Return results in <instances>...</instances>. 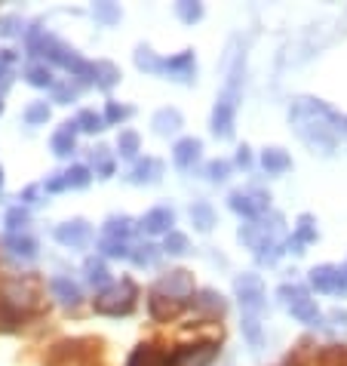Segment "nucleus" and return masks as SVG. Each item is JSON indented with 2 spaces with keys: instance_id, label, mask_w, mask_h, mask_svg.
Instances as JSON below:
<instances>
[{
  "instance_id": "f257e3e1",
  "label": "nucleus",
  "mask_w": 347,
  "mask_h": 366,
  "mask_svg": "<svg viewBox=\"0 0 347 366\" xmlns=\"http://www.w3.org/2000/svg\"><path fill=\"white\" fill-rule=\"evenodd\" d=\"M136 299H139V287L129 277H124L120 283H111V287L101 290L93 308L96 314H105V317H126L136 308Z\"/></svg>"
},
{
  "instance_id": "393cba45",
  "label": "nucleus",
  "mask_w": 347,
  "mask_h": 366,
  "mask_svg": "<svg viewBox=\"0 0 347 366\" xmlns=\"http://www.w3.org/2000/svg\"><path fill=\"white\" fill-rule=\"evenodd\" d=\"M132 62H136L139 71H145V74H160V62H163V59L148 44H139L136 53H132Z\"/></svg>"
},
{
  "instance_id": "b1692460",
  "label": "nucleus",
  "mask_w": 347,
  "mask_h": 366,
  "mask_svg": "<svg viewBox=\"0 0 347 366\" xmlns=\"http://www.w3.org/2000/svg\"><path fill=\"white\" fill-rule=\"evenodd\" d=\"M335 280H338V268L335 265H316L311 271V287L316 292H335Z\"/></svg>"
},
{
  "instance_id": "9d476101",
  "label": "nucleus",
  "mask_w": 347,
  "mask_h": 366,
  "mask_svg": "<svg viewBox=\"0 0 347 366\" xmlns=\"http://www.w3.org/2000/svg\"><path fill=\"white\" fill-rule=\"evenodd\" d=\"M172 225H176V209L172 207H154L141 216V228H145V234H163V237H166V234L172 231Z\"/></svg>"
},
{
  "instance_id": "6e6552de",
  "label": "nucleus",
  "mask_w": 347,
  "mask_h": 366,
  "mask_svg": "<svg viewBox=\"0 0 347 366\" xmlns=\"http://www.w3.org/2000/svg\"><path fill=\"white\" fill-rule=\"evenodd\" d=\"M268 194L264 191H255V194H243V191H233V194L228 197V207L237 212V216L243 219H258L264 209H268Z\"/></svg>"
},
{
  "instance_id": "aec40b11",
  "label": "nucleus",
  "mask_w": 347,
  "mask_h": 366,
  "mask_svg": "<svg viewBox=\"0 0 347 366\" xmlns=\"http://www.w3.org/2000/svg\"><path fill=\"white\" fill-rule=\"evenodd\" d=\"M9 249V256L16 259H37V240L28 237V234H9V237L0 240Z\"/></svg>"
},
{
  "instance_id": "79ce46f5",
  "label": "nucleus",
  "mask_w": 347,
  "mask_h": 366,
  "mask_svg": "<svg viewBox=\"0 0 347 366\" xmlns=\"http://www.w3.org/2000/svg\"><path fill=\"white\" fill-rule=\"evenodd\" d=\"M99 249L105 252V256L111 259H129V247H126V240H114V237H101L99 243Z\"/></svg>"
},
{
  "instance_id": "a19ab883",
  "label": "nucleus",
  "mask_w": 347,
  "mask_h": 366,
  "mask_svg": "<svg viewBox=\"0 0 347 366\" xmlns=\"http://www.w3.org/2000/svg\"><path fill=\"white\" fill-rule=\"evenodd\" d=\"M243 335L249 339L252 348H261V323H258V314H243Z\"/></svg>"
},
{
  "instance_id": "a211bd4d",
  "label": "nucleus",
  "mask_w": 347,
  "mask_h": 366,
  "mask_svg": "<svg viewBox=\"0 0 347 366\" xmlns=\"http://www.w3.org/2000/svg\"><path fill=\"white\" fill-rule=\"evenodd\" d=\"M193 308L203 311L206 317H224L228 302H224V296L216 290H203V292H197V299H193Z\"/></svg>"
},
{
  "instance_id": "473e14b6",
  "label": "nucleus",
  "mask_w": 347,
  "mask_h": 366,
  "mask_svg": "<svg viewBox=\"0 0 347 366\" xmlns=\"http://www.w3.org/2000/svg\"><path fill=\"white\" fill-rule=\"evenodd\" d=\"M117 151H120V157H129V160L139 154V151H141V139H139L136 129H124V133H120Z\"/></svg>"
},
{
  "instance_id": "f8f14e48",
  "label": "nucleus",
  "mask_w": 347,
  "mask_h": 366,
  "mask_svg": "<svg viewBox=\"0 0 347 366\" xmlns=\"http://www.w3.org/2000/svg\"><path fill=\"white\" fill-rule=\"evenodd\" d=\"M200 151H203L200 139H193V136L178 139L176 145H172V164H176L178 169H191L200 160Z\"/></svg>"
},
{
  "instance_id": "7c9ffc66",
  "label": "nucleus",
  "mask_w": 347,
  "mask_h": 366,
  "mask_svg": "<svg viewBox=\"0 0 347 366\" xmlns=\"http://www.w3.org/2000/svg\"><path fill=\"white\" fill-rule=\"evenodd\" d=\"M316 366H347V345H329L320 351Z\"/></svg>"
},
{
  "instance_id": "864d4df0",
  "label": "nucleus",
  "mask_w": 347,
  "mask_h": 366,
  "mask_svg": "<svg viewBox=\"0 0 347 366\" xmlns=\"http://www.w3.org/2000/svg\"><path fill=\"white\" fill-rule=\"evenodd\" d=\"M37 194H40V188H37V185H28V188L22 191V200H25V203H34Z\"/></svg>"
},
{
  "instance_id": "72a5a7b5",
  "label": "nucleus",
  "mask_w": 347,
  "mask_h": 366,
  "mask_svg": "<svg viewBox=\"0 0 347 366\" xmlns=\"http://www.w3.org/2000/svg\"><path fill=\"white\" fill-rule=\"evenodd\" d=\"M203 13H206V9H203V4H197V0H181V4H176V16H178L185 25L200 22Z\"/></svg>"
},
{
  "instance_id": "c85d7f7f",
  "label": "nucleus",
  "mask_w": 347,
  "mask_h": 366,
  "mask_svg": "<svg viewBox=\"0 0 347 366\" xmlns=\"http://www.w3.org/2000/svg\"><path fill=\"white\" fill-rule=\"evenodd\" d=\"M132 219L129 216H111L105 222V237H114V240H126L129 234H132Z\"/></svg>"
},
{
  "instance_id": "1a4fd4ad",
  "label": "nucleus",
  "mask_w": 347,
  "mask_h": 366,
  "mask_svg": "<svg viewBox=\"0 0 347 366\" xmlns=\"http://www.w3.org/2000/svg\"><path fill=\"white\" fill-rule=\"evenodd\" d=\"M89 234H93V228H89L86 219H71V222H62V225L56 228V240L62 243V247L80 249L89 243Z\"/></svg>"
},
{
  "instance_id": "ea45409f",
  "label": "nucleus",
  "mask_w": 347,
  "mask_h": 366,
  "mask_svg": "<svg viewBox=\"0 0 347 366\" xmlns=\"http://www.w3.org/2000/svg\"><path fill=\"white\" fill-rule=\"evenodd\" d=\"M49 120V105L46 102H31V105L25 108V124L28 127H44Z\"/></svg>"
},
{
  "instance_id": "de8ad7c7",
  "label": "nucleus",
  "mask_w": 347,
  "mask_h": 366,
  "mask_svg": "<svg viewBox=\"0 0 347 366\" xmlns=\"http://www.w3.org/2000/svg\"><path fill=\"white\" fill-rule=\"evenodd\" d=\"M44 188H46V194H62V191H68V185H65V176H62V172H56V176H49V179L44 182Z\"/></svg>"
},
{
  "instance_id": "37998d69",
  "label": "nucleus",
  "mask_w": 347,
  "mask_h": 366,
  "mask_svg": "<svg viewBox=\"0 0 347 366\" xmlns=\"http://www.w3.org/2000/svg\"><path fill=\"white\" fill-rule=\"evenodd\" d=\"M126 117H132V108H129V105H117V102H108L105 114H101L105 127H108V124H120V120H126Z\"/></svg>"
},
{
  "instance_id": "7ed1b4c3",
  "label": "nucleus",
  "mask_w": 347,
  "mask_h": 366,
  "mask_svg": "<svg viewBox=\"0 0 347 366\" xmlns=\"http://www.w3.org/2000/svg\"><path fill=\"white\" fill-rule=\"evenodd\" d=\"M277 296L289 305V314L298 323H304V327H320L323 323V314H320V308H316V302L301 287H295V283H283V287L277 290Z\"/></svg>"
},
{
  "instance_id": "c03bdc74",
  "label": "nucleus",
  "mask_w": 347,
  "mask_h": 366,
  "mask_svg": "<svg viewBox=\"0 0 347 366\" xmlns=\"http://www.w3.org/2000/svg\"><path fill=\"white\" fill-rule=\"evenodd\" d=\"M206 176H209V182H224L231 176V164L228 160H212V164L206 167Z\"/></svg>"
},
{
  "instance_id": "603ef678",
  "label": "nucleus",
  "mask_w": 347,
  "mask_h": 366,
  "mask_svg": "<svg viewBox=\"0 0 347 366\" xmlns=\"http://www.w3.org/2000/svg\"><path fill=\"white\" fill-rule=\"evenodd\" d=\"M114 176V160H101L99 164V179H111Z\"/></svg>"
},
{
  "instance_id": "c9c22d12",
  "label": "nucleus",
  "mask_w": 347,
  "mask_h": 366,
  "mask_svg": "<svg viewBox=\"0 0 347 366\" xmlns=\"http://www.w3.org/2000/svg\"><path fill=\"white\" fill-rule=\"evenodd\" d=\"M62 176H65L68 188H86L89 182H93V169L84 167V164H77V167H71L68 172H62Z\"/></svg>"
},
{
  "instance_id": "4be33fe9",
  "label": "nucleus",
  "mask_w": 347,
  "mask_h": 366,
  "mask_svg": "<svg viewBox=\"0 0 347 366\" xmlns=\"http://www.w3.org/2000/svg\"><path fill=\"white\" fill-rule=\"evenodd\" d=\"M191 222H193V228L203 231V234H209L212 228H216V209H212V203L206 200H197L191 207Z\"/></svg>"
},
{
  "instance_id": "4d7b16f0",
  "label": "nucleus",
  "mask_w": 347,
  "mask_h": 366,
  "mask_svg": "<svg viewBox=\"0 0 347 366\" xmlns=\"http://www.w3.org/2000/svg\"><path fill=\"white\" fill-rule=\"evenodd\" d=\"M0 114H4V96H0Z\"/></svg>"
},
{
  "instance_id": "39448f33",
  "label": "nucleus",
  "mask_w": 347,
  "mask_h": 366,
  "mask_svg": "<svg viewBox=\"0 0 347 366\" xmlns=\"http://www.w3.org/2000/svg\"><path fill=\"white\" fill-rule=\"evenodd\" d=\"M233 292H237V299L243 305V311L246 314H258L261 305H264V283L258 274H240L237 280H233Z\"/></svg>"
},
{
  "instance_id": "0eeeda50",
  "label": "nucleus",
  "mask_w": 347,
  "mask_h": 366,
  "mask_svg": "<svg viewBox=\"0 0 347 366\" xmlns=\"http://www.w3.org/2000/svg\"><path fill=\"white\" fill-rule=\"evenodd\" d=\"M160 74H169L172 80H181V84H193L197 77V62H193V53L185 49L178 56H169L160 62Z\"/></svg>"
},
{
  "instance_id": "412c9836",
  "label": "nucleus",
  "mask_w": 347,
  "mask_h": 366,
  "mask_svg": "<svg viewBox=\"0 0 347 366\" xmlns=\"http://www.w3.org/2000/svg\"><path fill=\"white\" fill-rule=\"evenodd\" d=\"M313 240H316V222H313V216L304 212V216H298V225H295V237L286 243V247H289L292 252H304L301 247L304 243H313Z\"/></svg>"
},
{
  "instance_id": "3c124183",
  "label": "nucleus",
  "mask_w": 347,
  "mask_h": 366,
  "mask_svg": "<svg viewBox=\"0 0 347 366\" xmlns=\"http://www.w3.org/2000/svg\"><path fill=\"white\" fill-rule=\"evenodd\" d=\"M237 167H243V169H249V167H252V154H249V148H246V145L237 151Z\"/></svg>"
},
{
  "instance_id": "5fc2aeb1",
  "label": "nucleus",
  "mask_w": 347,
  "mask_h": 366,
  "mask_svg": "<svg viewBox=\"0 0 347 366\" xmlns=\"http://www.w3.org/2000/svg\"><path fill=\"white\" fill-rule=\"evenodd\" d=\"M332 320L341 323V327H347V311H332Z\"/></svg>"
},
{
  "instance_id": "cd10ccee",
  "label": "nucleus",
  "mask_w": 347,
  "mask_h": 366,
  "mask_svg": "<svg viewBox=\"0 0 347 366\" xmlns=\"http://www.w3.org/2000/svg\"><path fill=\"white\" fill-rule=\"evenodd\" d=\"M84 271H86V280L93 283L96 290L111 287V274H108V268H105V262H101V259H86Z\"/></svg>"
},
{
  "instance_id": "a18cd8bd",
  "label": "nucleus",
  "mask_w": 347,
  "mask_h": 366,
  "mask_svg": "<svg viewBox=\"0 0 347 366\" xmlns=\"http://www.w3.org/2000/svg\"><path fill=\"white\" fill-rule=\"evenodd\" d=\"M13 53L9 49H0V93L9 86V65H13Z\"/></svg>"
},
{
  "instance_id": "f704fd0d",
  "label": "nucleus",
  "mask_w": 347,
  "mask_h": 366,
  "mask_svg": "<svg viewBox=\"0 0 347 366\" xmlns=\"http://www.w3.org/2000/svg\"><path fill=\"white\" fill-rule=\"evenodd\" d=\"M160 247H154V243H145V247H139V249H129V259L136 262L139 268H148V265H154V262L160 259Z\"/></svg>"
},
{
  "instance_id": "f3484780",
  "label": "nucleus",
  "mask_w": 347,
  "mask_h": 366,
  "mask_svg": "<svg viewBox=\"0 0 347 366\" xmlns=\"http://www.w3.org/2000/svg\"><path fill=\"white\" fill-rule=\"evenodd\" d=\"M49 290H53V296L65 305V308H77L84 296H80V287L71 277H53L49 280Z\"/></svg>"
},
{
  "instance_id": "4c0bfd02",
  "label": "nucleus",
  "mask_w": 347,
  "mask_h": 366,
  "mask_svg": "<svg viewBox=\"0 0 347 366\" xmlns=\"http://www.w3.org/2000/svg\"><path fill=\"white\" fill-rule=\"evenodd\" d=\"M28 222H31V212H28V207H13L6 212V219H4V225H6V231H13V234H19L22 231Z\"/></svg>"
},
{
  "instance_id": "423d86ee",
  "label": "nucleus",
  "mask_w": 347,
  "mask_h": 366,
  "mask_svg": "<svg viewBox=\"0 0 347 366\" xmlns=\"http://www.w3.org/2000/svg\"><path fill=\"white\" fill-rule=\"evenodd\" d=\"M154 290L160 292V296H166V299L188 302L193 296V277H191V271H185V268L169 271V274H163V277L157 280Z\"/></svg>"
},
{
  "instance_id": "dca6fc26",
  "label": "nucleus",
  "mask_w": 347,
  "mask_h": 366,
  "mask_svg": "<svg viewBox=\"0 0 347 366\" xmlns=\"http://www.w3.org/2000/svg\"><path fill=\"white\" fill-rule=\"evenodd\" d=\"M181 308H185V302L166 299V296H160L157 290L148 292V311H151V317H154V320H169V317H176V314H181Z\"/></svg>"
},
{
  "instance_id": "20e7f679",
  "label": "nucleus",
  "mask_w": 347,
  "mask_h": 366,
  "mask_svg": "<svg viewBox=\"0 0 347 366\" xmlns=\"http://www.w3.org/2000/svg\"><path fill=\"white\" fill-rule=\"evenodd\" d=\"M0 299H6L16 311L25 314V311L37 308L40 292H37V283L31 277H19V280H6L4 283V290H0Z\"/></svg>"
},
{
  "instance_id": "6e6d98bb",
  "label": "nucleus",
  "mask_w": 347,
  "mask_h": 366,
  "mask_svg": "<svg viewBox=\"0 0 347 366\" xmlns=\"http://www.w3.org/2000/svg\"><path fill=\"white\" fill-rule=\"evenodd\" d=\"M0 188H4V167H0Z\"/></svg>"
},
{
  "instance_id": "8fccbe9b",
  "label": "nucleus",
  "mask_w": 347,
  "mask_h": 366,
  "mask_svg": "<svg viewBox=\"0 0 347 366\" xmlns=\"http://www.w3.org/2000/svg\"><path fill=\"white\" fill-rule=\"evenodd\" d=\"M335 292L347 296V268H338V280H335Z\"/></svg>"
},
{
  "instance_id": "9b49d317",
  "label": "nucleus",
  "mask_w": 347,
  "mask_h": 366,
  "mask_svg": "<svg viewBox=\"0 0 347 366\" xmlns=\"http://www.w3.org/2000/svg\"><path fill=\"white\" fill-rule=\"evenodd\" d=\"M163 176V164L157 157H145V160H136L132 164V169L126 172V182L129 185H154V182H160Z\"/></svg>"
},
{
  "instance_id": "a878e982",
  "label": "nucleus",
  "mask_w": 347,
  "mask_h": 366,
  "mask_svg": "<svg viewBox=\"0 0 347 366\" xmlns=\"http://www.w3.org/2000/svg\"><path fill=\"white\" fill-rule=\"evenodd\" d=\"M25 80H28L31 86H37V89H49V86H56L53 71H49V65H44V62L28 65V68H25Z\"/></svg>"
},
{
  "instance_id": "5701e85b",
  "label": "nucleus",
  "mask_w": 347,
  "mask_h": 366,
  "mask_svg": "<svg viewBox=\"0 0 347 366\" xmlns=\"http://www.w3.org/2000/svg\"><path fill=\"white\" fill-rule=\"evenodd\" d=\"M261 167H264V172H271V176H280V172H286L292 167V157L286 154L283 148H264Z\"/></svg>"
},
{
  "instance_id": "ddd939ff",
  "label": "nucleus",
  "mask_w": 347,
  "mask_h": 366,
  "mask_svg": "<svg viewBox=\"0 0 347 366\" xmlns=\"http://www.w3.org/2000/svg\"><path fill=\"white\" fill-rule=\"evenodd\" d=\"M80 345H84V339H65V342L53 345L49 354H46V360H44V366H71L80 354H84Z\"/></svg>"
},
{
  "instance_id": "e433bc0d",
  "label": "nucleus",
  "mask_w": 347,
  "mask_h": 366,
  "mask_svg": "<svg viewBox=\"0 0 347 366\" xmlns=\"http://www.w3.org/2000/svg\"><path fill=\"white\" fill-rule=\"evenodd\" d=\"M188 249H191L188 234H181V231H169L166 240H163V252H169V256H185Z\"/></svg>"
},
{
  "instance_id": "58836bf2",
  "label": "nucleus",
  "mask_w": 347,
  "mask_h": 366,
  "mask_svg": "<svg viewBox=\"0 0 347 366\" xmlns=\"http://www.w3.org/2000/svg\"><path fill=\"white\" fill-rule=\"evenodd\" d=\"M77 129H84V133H99V129H105V120H101V114H96V111H80L77 120H74Z\"/></svg>"
},
{
  "instance_id": "2f4dec72",
  "label": "nucleus",
  "mask_w": 347,
  "mask_h": 366,
  "mask_svg": "<svg viewBox=\"0 0 347 366\" xmlns=\"http://www.w3.org/2000/svg\"><path fill=\"white\" fill-rule=\"evenodd\" d=\"M93 16H96V22H101V25H117L124 13H120L117 4H111V0H101V4H93Z\"/></svg>"
},
{
  "instance_id": "6ab92c4d",
  "label": "nucleus",
  "mask_w": 347,
  "mask_h": 366,
  "mask_svg": "<svg viewBox=\"0 0 347 366\" xmlns=\"http://www.w3.org/2000/svg\"><path fill=\"white\" fill-rule=\"evenodd\" d=\"M117 80H120V68L114 62H108V59H99V62H93V84L101 89V93L114 89Z\"/></svg>"
},
{
  "instance_id": "bb28decb",
  "label": "nucleus",
  "mask_w": 347,
  "mask_h": 366,
  "mask_svg": "<svg viewBox=\"0 0 347 366\" xmlns=\"http://www.w3.org/2000/svg\"><path fill=\"white\" fill-rule=\"evenodd\" d=\"M126 366H163V354L154 345H139V348L129 354Z\"/></svg>"
},
{
  "instance_id": "09e8293b",
  "label": "nucleus",
  "mask_w": 347,
  "mask_h": 366,
  "mask_svg": "<svg viewBox=\"0 0 347 366\" xmlns=\"http://www.w3.org/2000/svg\"><path fill=\"white\" fill-rule=\"evenodd\" d=\"M16 25H22V19H16V16L0 19V37H13V34H19V28H16Z\"/></svg>"
},
{
  "instance_id": "4468645a",
  "label": "nucleus",
  "mask_w": 347,
  "mask_h": 366,
  "mask_svg": "<svg viewBox=\"0 0 347 366\" xmlns=\"http://www.w3.org/2000/svg\"><path fill=\"white\" fill-rule=\"evenodd\" d=\"M151 127H154L157 136H176L181 127H185V117H181L178 108H160L151 117Z\"/></svg>"
},
{
  "instance_id": "2eb2a0df",
  "label": "nucleus",
  "mask_w": 347,
  "mask_h": 366,
  "mask_svg": "<svg viewBox=\"0 0 347 366\" xmlns=\"http://www.w3.org/2000/svg\"><path fill=\"white\" fill-rule=\"evenodd\" d=\"M49 148H53L56 157H71L77 148V127L74 120H68V124H62V129H56L53 139H49Z\"/></svg>"
},
{
  "instance_id": "49530a36",
  "label": "nucleus",
  "mask_w": 347,
  "mask_h": 366,
  "mask_svg": "<svg viewBox=\"0 0 347 366\" xmlns=\"http://www.w3.org/2000/svg\"><path fill=\"white\" fill-rule=\"evenodd\" d=\"M56 89V102L59 105H68V102H74L77 99V86H71V84H62V86H53Z\"/></svg>"
},
{
  "instance_id": "c756f323",
  "label": "nucleus",
  "mask_w": 347,
  "mask_h": 366,
  "mask_svg": "<svg viewBox=\"0 0 347 366\" xmlns=\"http://www.w3.org/2000/svg\"><path fill=\"white\" fill-rule=\"evenodd\" d=\"M22 327V311H16L6 299H0V332H16Z\"/></svg>"
},
{
  "instance_id": "f03ea898",
  "label": "nucleus",
  "mask_w": 347,
  "mask_h": 366,
  "mask_svg": "<svg viewBox=\"0 0 347 366\" xmlns=\"http://www.w3.org/2000/svg\"><path fill=\"white\" fill-rule=\"evenodd\" d=\"M237 96H240V65L231 71L228 86L221 89V96L212 108V133L218 139H231L233 136V117H237Z\"/></svg>"
}]
</instances>
